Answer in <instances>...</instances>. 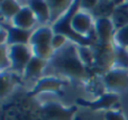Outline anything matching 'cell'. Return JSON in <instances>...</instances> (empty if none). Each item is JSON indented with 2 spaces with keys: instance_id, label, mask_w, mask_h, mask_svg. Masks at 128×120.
I'll list each match as a JSON object with an SVG mask.
<instances>
[{
  "instance_id": "obj_28",
  "label": "cell",
  "mask_w": 128,
  "mask_h": 120,
  "mask_svg": "<svg viewBox=\"0 0 128 120\" xmlns=\"http://www.w3.org/2000/svg\"><path fill=\"white\" fill-rule=\"evenodd\" d=\"M98 2L99 1H86V0H82V1H80V9H82L83 11L86 10H91L93 11L94 10V8L97 7Z\"/></svg>"
},
{
  "instance_id": "obj_29",
  "label": "cell",
  "mask_w": 128,
  "mask_h": 120,
  "mask_svg": "<svg viewBox=\"0 0 128 120\" xmlns=\"http://www.w3.org/2000/svg\"><path fill=\"white\" fill-rule=\"evenodd\" d=\"M127 49H128V48H127Z\"/></svg>"
},
{
  "instance_id": "obj_27",
  "label": "cell",
  "mask_w": 128,
  "mask_h": 120,
  "mask_svg": "<svg viewBox=\"0 0 128 120\" xmlns=\"http://www.w3.org/2000/svg\"><path fill=\"white\" fill-rule=\"evenodd\" d=\"M104 120H126L122 111L119 110H108L104 112Z\"/></svg>"
},
{
  "instance_id": "obj_24",
  "label": "cell",
  "mask_w": 128,
  "mask_h": 120,
  "mask_svg": "<svg viewBox=\"0 0 128 120\" xmlns=\"http://www.w3.org/2000/svg\"><path fill=\"white\" fill-rule=\"evenodd\" d=\"M14 84H15V83H14V79L11 78L10 74L2 72V74H1V96L4 97L7 93H9V92L12 90Z\"/></svg>"
},
{
  "instance_id": "obj_26",
  "label": "cell",
  "mask_w": 128,
  "mask_h": 120,
  "mask_svg": "<svg viewBox=\"0 0 128 120\" xmlns=\"http://www.w3.org/2000/svg\"><path fill=\"white\" fill-rule=\"evenodd\" d=\"M7 46L8 45H1L0 47V53H1V60H0V66L2 70H6L7 67H11V63L9 60L8 51H7Z\"/></svg>"
},
{
  "instance_id": "obj_13",
  "label": "cell",
  "mask_w": 128,
  "mask_h": 120,
  "mask_svg": "<svg viewBox=\"0 0 128 120\" xmlns=\"http://www.w3.org/2000/svg\"><path fill=\"white\" fill-rule=\"evenodd\" d=\"M28 7L34 12L36 19L40 24L51 21V11H50V6L47 1L44 0H30L27 2Z\"/></svg>"
},
{
  "instance_id": "obj_12",
  "label": "cell",
  "mask_w": 128,
  "mask_h": 120,
  "mask_svg": "<svg viewBox=\"0 0 128 120\" xmlns=\"http://www.w3.org/2000/svg\"><path fill=\"white\" fill-rule=\"evenodd\" d=\"M36 21H37V19L28 6L22 7L18 13L12 18L14 26L22 29H26V30H32Z\"/></svg>"
},
{
  "instance_id": "obj_10",
  "label": "cell",
  "mask_w": 128,
  "mask_h": 120,
  "mask_svg": "<svg viewBox=\"0 0 128 120\" xmlns=\"http://www.w3.org/2000/svg\"><path fill=\"white\" fill-rule=\"evenodd\" d=\"M71 27L76 34L82 36H89L92 30H94V24L92 21V17L86 11L79 10L74 15Z\"/></svg>"
},
{
  "instance_id": "obj_9",
  "label": "cell",
  "mask_w": 128,
  "mask_h": 120,
  "mask_svg": "<svg viewBox=\"0 0 128 120\" xmlns=\"http://www.w3.org/2000/svg\"><path fill=\"white\" fill-rule=\"evenodd\" d=\"M119 101V96L116 93H106L101 94L100 98H98L94 101H86L84 99H78L76 103L81 105L82 107H86L90 110H110L116 103Z\"/></svg>"
},
{
  "instance_id": "obj_23",
  "label": "cell",
  "mask_w": 128,
  "mask_h": 120,
  "mask_svg": "<svg viewBox=\"0 0 128 120\" xmlns=\"http://www.w3.org/2000/svg\"><path fill=\"white\" fill-rule=\"evenodd\" d=\"M114 44L116 46L128 48V25L116 30L114 35Z\"/></svg>"
},
{
  "instance_id": "obj_1",
  "label": "cell",
  "mask_w": 128,
  "mask_h": 120,
  "mask_svg": "<svg viewBox=\"0 0 128 120\" xmlns=\"http://www.w3.org/2000/svg\"><path fill=\"white\" fill-rule=\"evenodd\" d=\"M48 66L74 81H86L91 76V72L82 62L78 45L74 43H68L63 48L56 51Z\"/></svg>"
},
{
  "instance_id": "obj_8",
  "label": "cell",
  "mask_w": 128,
  "mask_h": 120,
  "mask_svg": "<svg viewBox=\"0 0 128 120\" xmlns=\"http://www.w3.org/2000/svg\"><path fill=\"white\" fill-rule=\"evenodd\" d=\"M94 31L98 44L110 45L114 42L116 29L110 18H97L94 21Z\"/></svg>"
},
{
  "instance_id": "obj_4",
  "label": "cell",
  "mask_w": 128,
  "mask_h": 120,
  "mask_svg": "<svg viewBox=\"0 0 128 120\" xmlns=\"http://www.w3.org/2000/svg\"><path fill=\"white\" fill-rule=\"evenodd\" d=\"M8 55L11 63V69L18 74L24 75L27 64L33 57L32 48L28 45H12L8 47Z\"/></svg>"
},
{
  "instance_id": "obj_3",
  "label": "cell",
  "mask_w": 128,
  "mask_h": 120,
  "mask_svg": "<svg viewBox=\"0 0 128 120\" xmlns=\"http://www.w3.org/2000/svg\"><path fill=\"white\" fill-rule=\"evenodd\" d=\"M94 54V63L92 70L104 75L106 72L114 67L115 57V46L112 45H101L96 43L92 46Z\"/></svg>"
},
{
  "instance_id": "obj_18",
  "label": "cell",
  "mask_w": 128,
  "mask_h": 120,
  "mask_svg": "<svg viewBox=\"0 0 128 120\" xmlns=\"http://www.w3.org/2000/svg\"><path fill=\"white\" fill-rule=\"evenodd\" d=\"M22 9L20 4L14 0H2L0 2V11L1 15L7 19H11L18 13V11Z\"/></svg>"
},
{
  "instance_id": "obj_5",
  "label": "cell",
  "mask_w": 128,
  "mask_h": 120,
  "mask_svg": "<svg viewBox=\"0 0 128 120\" xmlns=\"http://www.w3.org/2000/svg\"><path fill=\"white\" fill-rule=\"evenodd\" d=\"M102 82L107 92L118 94L128 89V71L111 69L102 75Z\"/></svg>"
},
{
  "instance_id": "obj_7",
  "label": "cell",
  "mask_w": 128,
  "mask_h": 120,
  "mask_svg": "<svg viewBox=\"0 0 128 120\" xmlns=\"http://www.w3.org/2000/svg\"><path fill=\"white\" fill-rule=\"evenodd\" d=\"M68 84V82L61 79L54 78V76H45L36 82L35 87L33 88L32 91L27 93L28 97H35L40 93H44V92H53V93L63 94L62 88L64 85Z\"/></svg>"
},
{
  "instance_id": "obj_16",
  "label": "cell",
  "mask_w": 128,
  "mask_h": 120,
  "mask_svg": "<svg viewBox=\"0 0 128 120\" xmlns=\"http://www.w3.org/2000/svg\"><path fill=\"white\" fill-rule=\"evenodd\" d=\"M53 36H54L53 29L50 28V27L42 26L33 31V35H32L30 43H29V44H30L32 46L51 44L52 39H53Z\"/></svg>"
},
{
  "instance_id": "obj_21",
  "label": "cell",
  "mask_w": 128,
  "mask_h": 120,
  "mask_svg": "<svg viewBox=\"0 0 128 120\" xmlns=\"http://www.w3.org/2000/svg\"><path fill=\"white\" fill-rule=\"evenodd\" d=\"M115 8H116L115 1H99L97 7L93 10V13L99 16L98 18H109V16L111 17Z\"/></svg>"
},
{
  "instance_id": "obj_2",
  "label": "cell",
  "mask_w": 128,
  "mask_h": 120,
  "mask_svg": "<svg viewBox=\"0 0 128 120\" xmlns=\"http://www.w3.org/2000/svg\"><path fill=\"white\" fill-rule=\"evenodd\" d=\"M80 10V1H73L72 6L70 7L68 11L53 24L52 29H53L54 34H61L64 35L71 43H74L78 46L82 47H92L93 45L97 43V35L96 31L91 34L90 36H82L76 34L71 27V21H72L74 15Z\"/></svg>"
},
{
  "instance_id": "obj_20",
  "label": "cell",
  "mask_w": 128,
  "mask_h": 120,
  "mask_svg": "<svg viewBox=\"0 0 128 120\" xmlns=\"http://www.w3.org/2000/svg\"><path fill=\"white\" fill-rule=\"evenodd\" d=\"M32 52H33V56L40 58V60L47 61V62H50L51 58L53 57L54 54H55V51H54L53 47L51 46V44L32 46Z\"/></svg>"
},
{
  "instance_id": "obj_22",
  "label": "cell",
  "mask_w": 128,
  "mask_h": 120,
  "mask_svg": "<svg viewBox=\"0 0 128 120\" xmlns=\"http://www.w3.org/2000/svg\"><path fill=\"white\" fill-rule=\"evenodd\" d=\"M79 49V55L81 57L82 62L84 63L88 69H92L93 67V63H94V54H93V49L92 47H82V46H78Z\"/></svg>"
},
{
  "instance_id": "obj_19",
  "label": "cell",
  "mask_w": 128,
  "mask_h": 120,
  "mask_svg": "<svg viewBox=\"0 0 128 120\" xmlns=\"http://www.w3.org/2000/svg\"><path fill=\"white\" fill-rule=\"evenodd\" d=\"M112 69H128V49L115 45V57Z\"/></svg>"
},
{
  "instance_id": "obj_25",
  "label": "cell",
  "mask_w": 128,
  "mask_h": 120,
  "mask_svg": "<svg viewBox=\"0 0 128 120\" xmlns=\"http://www.w3.org/2000/svg\"><path fill=\"white\" fill-rule=\"evenodd\" d=\"M68 44V38L64 35H61V34H54L53 39L51 42V46L53 47L54 51H58V49L63 48L65 45Z\"/></svg>"
},
{
  "instance_id": "obj_15",
  "label": "cell",
  "mask_w": 128,
  "mask_h": 120,
  "mask_svg": "<svg viewBox=\"0 0 128 120\" xmlns=\"http://www.w3.org/2000/svg\"><path fill=\"white\" fill-rule=\"evenodd\" d=\"M51 11V22H55L70 9L73 1L70 0H50L47 1Z\"/></svg>"
},
{
  "instance_id": "obj_6",
  "label": "cell",
  "mask_w": 128,
  "mask_h": 120,
  "mask_svg": "<svg viewBox=\"0 0 128 120\" xmlns=\"http://www.w3.org/2000/svg\"><path fill=\"white\" fill-rule=\"evenodd\" d=\"M78 107H63L61 103L50 101L42 106V111L47 120H73Z\"/></svg>"
},
{
  "instance_id": "obj_17",
  "label": "cell",
  "mask_w": 128,
  "mask_h": 120,
  "mask_svg": "<svg viewBox=\"0 0 128 120\" xmlns=\"http://www.w3.org/2000/svg\"><path fill=\"white\" fill-rule=\"evenodd\" d=\"M110 19L112 21L114 26H115L116 30L127 26L128 25V2H122L119 6H116Z\"/></svg>"
},
{
  "instance_id": "obj_11",
  "label": "cell",
  "mask_w": 128,
  "mask_h": 120,
  "mask_svg": "<svg viewBox=\"0 0 128 120\" xmlns=\"http://www.w3.org/2000/svg\"><path fill=\"white\" fill-rule=\"evenodd\" d=\"M4 29L8 33V38H7V44L8 46L12 45H28L30 43V38L33 35L32 30H26V29L18 28L15 26H6L4 25Z\"/></svg>"
},
{
  "instance_id": "obj_14",
  "label": "cell",
  "mask_w": 128,
  "mask_h": 120,
  "mask_svg": "<svg viewBox=\"0 0 128 120\" xmlns=\"http://www.w3.org/2000/svg\"><path fill=\"white\" fill-rule=\"evenodd\" d=\"M47 65H48V62H47V61L40 60V58L33 56L32 60L29 61V63L27 64L26 69H25L22 78L26 79V80H28V79L40 78V74L43 73V71L47 67Z\"/></svg>"
}]
</instances>
